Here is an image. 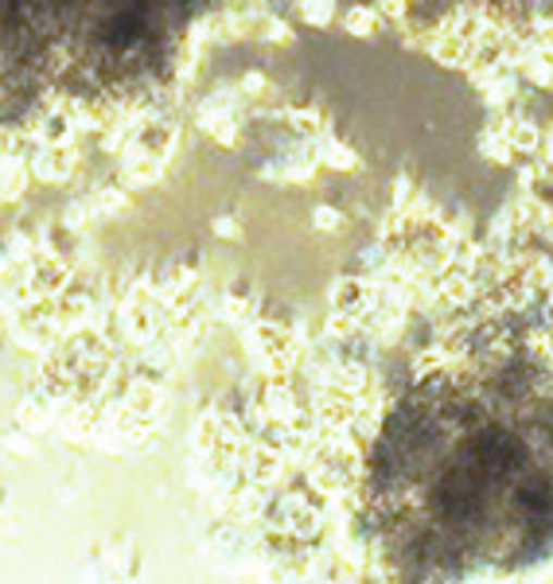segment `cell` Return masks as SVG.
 Returning a JSON list of instances; mask_svg holds the SVG:
<instances>
[{"mask_svg":"<svg viewBox=\"0 0 553 584\" xmlns=\"http://www.w3.org/2000/svg\"><path fill=\"white\" fill-rule=\"evenodd\" d=\"M370 510L406 573L550 557L553 378L518 366L417 389L379 436Z\"/></svg>","mask_w":553,"mask_h":584,"instance_id":"6da1fadb","label":"cell"},{"mask_svg":"<svg viewBox=\"0 0 553 584\" xmlns=\"http://www.w3.org/2000/svg\"><path fill=\"white\" fill-rule=\"evenodd\" d=\"M211 0H0V78L24 94L113 90L168 66Z\"/></svg>","mask_w":553,"mask_h":584,"instance_id":"7a4b0ae2","label":"cell"}]
</instances>
